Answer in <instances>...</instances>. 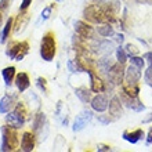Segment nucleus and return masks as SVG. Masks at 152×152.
<instances>
[{
	"label": "nucleus",
	"mask_w": 152,
	"mask_h": 152,
	"mask_svg": "<svg viewBox=\"0 0 152 152\" xmlns=\"http://www.w3.org/2000/svg\"><path fill=\"white\" fill-rule=\"evenodd\" d=\"M116 7L111 4H91L84 10V17L86 20L94 24H104V22H111L113 21Z\"/></svg>",
	"instance_id": "1"
},
{
	"label": "nucleus",
	"mask_w": 152,
	"mask_h": 152,
	"mask_svg": "<svg viewBox=\"0 0 152 152\" xmlns=\"http://www.w3.org/2000/svg\"><path fill=\"white\" fill-rule=\"evenodd\" d=\"M17 147H18V134L15 132V127L3 126L1 127V147H0V149L3 152L14 151Z\"/></svg>",
	"instance_id": "2"
},
{
	"label": "nucleus",
	"mask_w": 152,
	"mask_h": 152,
	"mask_svg": "<svg viewBox=\"0 0 152 152\" xmlns=\"http://www.w3.org/2000/svg\"><path fill=\"white\" fill-rule=\"evenodd\" d=\"M40 56L46 61H51L56 56V39L53 33H46L40 44Z\"/></svg>",
	"instance_id": "3"
},
{
	"label": "nucleus",
	"mask_w": 152,
	"mask_h": 152,
	"mask_svg": "<svg viewBox=\"0 0 152 152\" xmlns=\"http://www.w3.org/2000/svg\"><path fill=\"white\" fill-rule=\"evenodd\" d=\"M25 113H26L25 107L22 104H18L14 112L8 113V115L6 116V122H7L11 127L18 129L25 123Z\"/></svg>",
	"instance_id": "4"
},
{
	"label": "nucleus",
	"mask_w": 152,
	"mask_h": 152,
	"mask_svg": "<svg viewBox=\"0 0 152 152\" xmlns=\"http://www.w3.org/2000/svg\"><path fill=\"white\" fill-rule=\"evenodd\" d=\"M28 51H29L28 42H21V43H15V44H12L11 47H8L6 54H7L10 58H12V60L21 61L28 54Z\"/></svg>",
	"instance_id": "5"
},
{
	"label": "nucleus",
	"mask_w": 152,
	"mask_h": 152,
	"mask_svg": "<svg viewBox=\"0 0 152 152\" xmlns=\"http://www.w3.org/2000/svg\"><path fill=\"white\" fill-rule=\"evenodd\" d=\"M141 77V69L138 66H136L134 64H132L126 71L124 75V84L127 86H138V80Z\"/></svg>",
	"instance_id": "6"
},
{
	"label": "nucleus",
	"mask_w": 152,
	"mask_h": 152,
	"mask_svg": "<svg viewBox=\"0 0 152 152\" xmlns=\"http://www.w3.org/2000/svg\"><path fill=\"white\" fill-rule=\"evenodd\" d=\"M120 98H122V101H123V104L127 107V108L133 109V111H142V109L145 108L144 105L141 104V101L138 100V97H132L129 96V94H126V93L122 91V94H120Z\"/></svg>",
	"instance_id": "7"
},
{
	"label": "nucleus",
	"mask_w": 152,
	"mask_h": 152,
	"mask_svg": "<svg viewBox=\"0 0 152 152\" xmlns=\"http://www.w3.org/2000/svg\"><path fill=\"white\" fill-rule=\"evenodd\" d=\"M91 118H93L91 111H88V109L82 111L80 115L77 116L76 120H75V124H73V132H80V130H83V129L87 126L88 122L91 120Z\"/></svg>",
	"instance_id": "8"
},
{
	"label": "nucleus",
	"mask_w": 152,
	"mask_h": 152,
	"mask_svg": "<svg viewBox=\"0 0 152 152\" xmlns=\"http://www.w3.org/2000/svg\"><path fill=\"white\" fill-rule=\"evenodd\" d=\"M75 31L82 39H91V37L94 36V29H93V26L87 25L86 22H83V21L75 22Z\"/></svg>",
	"instance_id": "9"
},
{
	"label": "nucleus",
	"mask_w": 152,
	"mask_h": 152,
	"mask_svg": "<svg viewBox=\"0 0 152 152\" xmlns=\"http://www.w3.org/2000/svg\"><path fill=\"white\" fill-rule=\"evenodd\" d=\"M35 148V134L31 132H25L21 138V149L25 152L33 151Z\"/></svg>",
	"instance_id": "10"
},
{
	"label": "nucleus",
	"mask_w": 152,
	"mask_h": 152,
	"mask_svg": "<svg viewBox=\"0 0 152 152\" xmlns=\"http://www.w3.org/2000/svg\"><path fill=\"white\" fill-rule=\"evenodd\" d=\"M91 107L97 112H104L105 109L108 108V100H107V97L102 96V94H98L94 98H91Z\"/></svg>",
	"instance_id": "11"
},
{
	"label": "nucleus",
	"mask_w": 152,
	"mask_h": 152,
	"mask_svg": "<svg viewBox=\"0 0 152 152\" xmlns=\"http://www.w3.org/2000/svg\"><path fill=\"white\" fill-rule=\"evenodd\" d=\"M122 65L120 62H118L116 65L109 68V77L115 84H120L122 83V77H123V72H122Z\"/></svg>",
	"instance_id": "12"
},
{
	"label": "nucleus",
	"mask_w": 152,
	"mask_h": 152,
	"mask_svg": "<svg viewBox=\"0 0 152 152\" xmlns=\"http://www.w3.org/2000/svg\"><path fill=\"white\" fill-rule=\"evenodd\" d=\"M15 84H17V88L20 90L21 93L25 91L26 88L31 86V82H29V76L26 75L25 72H21L17 75L15 77Z\"/></svg>",
	"instance_id": "13"
},
{
	"label": "nucleus",
	"mask_w": 152,
	"mask_h": 152,
	"mask_svg": "<svg viewBox=\"0 0 152 152\" xmlns=\"http://www.w3.org/2000/svg\"><path fill=\"white\" fill-rule=\"evenodd\" d=\"M86 72H88L90 79H91V90H93V91H94V93H102V91H104V90H105L104 82H102L98 76L94 75L91 71H86Z\"/></svg>",
	"instance_id": "14"
},
{
	"label": "nucleus",
	"mask_w": 152,
	"mask_h": 152,
	"mask_svg": "<svg viewBox=\"0 0 152 152\" xmlns=\"http://www.w3.org/2000/svg\"><path fill=\"white\" fill-rule=\"evenodd\" d=\"M142 137H144V132H142L141 129H137L134 132H124L123 133V138L126 141H129V142H132V144L138 142Z\"/></svg>",
	"instance_id": "15"
},
{
	"label": "nucleus",
	"mask_w": 152,
	"mask_h": 152,
	"mask_svg": "<svg viewBox=\"0 0 152 152\" xmlns=\"http://www.w3.org/2000/svg\"><path fill=\"white\" fill-rule=\"evenodd\" d=\"M109 115H112L115 119L122 116V107H120V102L118 97H113L112 101L109 102Z\"/></svg>",
	"instance_id": "16"
},
{
	"label": "nucleus",
	"mask_w": 152,
	"mask_h": 152,
	"mask_svg": "<svg viewBox=\"0 0 152 152\" xmlns=\"http://www.w3.org/2000/svg\"><path fill=\"white\" fill-rule=\"evenodd\" d=\"M12 102H14V97L11 96H4L0 101V113H6L10 111V108L12 107Z\"/></svg>",
	"instance_id": "17"
},
{
	"label": "nucleus",
	"mask_w": 152,
	"mask_h": 152,
	"mask_svg": "<svg viewBox=\"0 0 152 152\" xmlns=\"http://www.w3.org/2000/svg\"><path fill=\"white\" fill-rule=\"evenodd\" d=\"M1 75H3V79L6 82L7 86L12 83V79H14V76H15V68L14 66H7V68H4L1 71Z\"/></svg>",
	"instance_id": "18"
},
{
	"label": "nucleus",
	"mask_w": 152,
	"mask_h": 152,
	"mask_svg": "<svg viewBox=\"0 0 152 152\" xmlns=\"http://www.w3.org/2000/svg\"><path fill=\"white\" fill-rule=\"evenodd\" d=\"M11 29H12V18H8L6 25H4V28H3V32L0 35V43H6V40L8 39V36H10Z\"/></svg>",
	"instance_id": "19"
},
{
	"label": "nucleus",
	"mask_w": 152,
	"mask_h": 152,
	"mask_svg": "<svg viewBox=\"0 0 152 152\" xmlns=\"http://www.w3.org/2000/svg\"><path fill=\"white\" fill-rule=\"evenodd\" d=\"M97 32L100 33L101 36H104V37H109V36H113V35H115L113 28L109 24L102 25V26H98V28H97Z\"/></svg>",
	"instance_id": "20"
},
{
	"label": "nucleus",
	"mask_w": 152,
	"mask_h": 152,
	"mask_svg": "<svg viewBox=\"0 0 152 152\" xmlns=\"http://www.w3.org/2000/svg\"><path fill=\"white\" fill-rule=\"evenodd\" d=\"M76 96L79 97L83 102H90L91 101V94H90L87 88H77L76 90Z\"/></svg>",
	"instance_id": "21"
},
{
	"label": "nucleus",
	"mask_w": 152,
	"mask_h": 152,
	"mask_svg": "<svg viewBox=\"0 0 152 152\" xmlns=\"http://www.w3.org/2000/svg\"><path fill=\"white\" fill-rule=\"evenodd\" d=\"M44 120H46L44 113H37V116L35 118V122H33V130H35V132H39L40 129L43 127Z\"/></svg>",
	"instance_id": "22"
},
{
	"label": "nucleus",
	"mask_w": 152,
	"mask_h": 152,
	"mask_svg": "<svg viewBox=\"0 0 152 152\" xmlns=\"http://www.w3.org/2000/svg\"><path fill=\"white\" fill-rule=\"evenodd\" d=\"M116 58H118V62H120V64H124V61L127 60V53L120 46L116 48Z\"/></svg>",
	"instance_id": "23"
},
{
	"label": "nucleus",
	"mask_w": 152,
	"mask_h": 152,
	"mask_svg": "<svg viewBox=\"0 0 152 152\" xmlns=\"http://www.w3.org/2000/svg\"><path fill=\"white\" fill-rule=\"evenodd\" d=\"M68 69L71 72H84V69L79 64L73 62V61H68Z\"/></svg>",
	"instance_id": "24"
},
{
	"label": "nucleus",
	"mask_w": 152,
	"mask_h": 152,
	"mask_svg": "<svg viewBox=\"0 0 152 152\" xmlns=\"http://www.w3.org/2000/svg\"><path fill=\"white\" fill-rule=\"evenodd\" d=\"M26 21H28V12H25L24 20H22V21H21V18H18V20H17V26H15V32L17 33L24 29V25L26 24Z\"/></svg>",
	"instance_id": "25"
},
{
	"label": "nucleus",
	"mask_w": 152,
	"mask_h": 152,
	"mask_svg": "<svg viewBox=\"0 0 152 152\" xmlns=\"http://www.w3.org/2000/svg\"><path fill=\"white\" fill-rule=\"evenodd\" d=\"M130 61H132V64H134V65H136V66H138V68H140V69H142V68H144V64H145V62H144V60H142L141 57L133 56V57H132V60H130Z\"/></svg>",
	"instance_id": "26"
},
{
	"label": "nucleus",
	"mask_w": 152,
	"mask_h": 152,
	"mask_svg": "<svg viewBox=\"0 0 152 152\" xmlns=\"http://www.w3.org/2000/svg\"><path fill=\"white\" fill-rule=\"evenodd\" d=\"M145 82L149 84V86H152V65H149V68L145 71Z\"/></svg>",
	"instance_id": "27"
},
{
	"label": "nucleus",
	"mask_w": 152,
	"mask_h": 152,
	"mask_svg": "<svg viewBox=\"0 0 152 152\" xmlns=\"http://www.w3.org/2000/svg\"><path fill=\"white\" fill-rule=\"evenodd\" d=\"M51 10H53L51 6H48V7L44 8L43 12H42V18H43V20H48V18H50V14H51Z\"/></svg>",
	"instance_id": "28"
},
{
	"label": "nucleus",
	"mask_w": 152,
	"mask_h": 152,
	"mask_svg": "<svg viewBox=\"0 0 152 152\" xmlns=\"http://www.w3.org/2000/svg\"><path fill=\"white\" fill-rule=\"evenodd\" d=\"M10 3H11V0H0V10L6 11L10 7Z\"/></svg>",
	"instance_id": "29"
},
{
	"label": "nucleus",
	"mask_w": 152,
	"mask_h": 152,
	"mask_svg": "<svg viewBox=\"0 0 152 152\" xmlns=\"http://www.w3.org/2000/svg\"><path fill=\"white\" fill-rule=\"evenodd\" d=\"M126 53H127V54H130L132 57L137 54V51L134 50V47H133L132 44H127V46H126Z\"/></svg>",
	"instance_id": "30"
},
{
	"label": "nucleus",
	"mask_w": 152,
	"mask_h": 152,
	"mask_svg": "<svg viewBox=\"0 0 152 152\" xmlns=\"http://www.w3.org/2000/svg\"><path fill=\"white\" fill-rule=\"evenodd\" d=\"M37 86H39L43 91H46V79H43V77H39L37 79Z\"/></svg>",
	"instance_id": "31"
},
{
	"label": "nucleus",
	"mask_w": 152,
	"mask_h": 152,
	"mask_svg": "<svg viewBox=\"0 0 152 152\" xmlns=\"http://www.w3.org/2000/svg\"><path fill=\"white\" fill-rule=\"evenodd\" d=\"M31 4H32V0H22V4H21L20 10H26Z\"/></svg>",
	"instance_id": "32"
},
{
	"label": "nucleus",
	"mask_w": 152,
	"mask_h": 152,
	"mask_svg": "<svg viewBox=\"0 0 152 152\" xmlns=\"http://www.w3.org/2000/svg\"><path fill=\"white\" fill-rule=\"evenodd\" d=\"M98 120H100V122H102V123H105V124H108L109 122H111V119H107V118H104L102 115L98 116Z\"/></svg>",
	"instance_id": "33"
},
{
	"label": "nucleus",
	"mask_w": 152,
	"mask_h": 152,
	"mask_svg": "<svg viewBox=\"0 0 152 152\" xmlns=\"http://www.w3.org/2000/svg\"><path fill=\"white\" fill-rule=\"evenodd\" d=\"M144 58L145 60H148L149 65H152V53H147V54L144 56Z\"/></svg>",
	"instance_id": "34"
},
{
	"label": "nucleus",
	"mask_w": 152,
	"mask_h": 152,
	"mask_svg": "<svg viewBox=\"0 0 152 152\" xmlns=\"http://www.w3.org/2000/svg\"><path fill=\"white\" fill-rule=\"evenodd\" d=\"M98 151H109L111 149V147H108V145H98Z\"/></svg>",
	"instance_id": "35"
},
{
	"label": "nucleus",
	"mask_w": 152,
	"mask_h": 152,
	"mask_svg": "<svg viewBox=\"0 0 152 152\" xmlns=\"http://www.w3.org/2000/svg\"><path fill=\"white\" fill-rule=\"evenodd\" d=\"M147 142L152 145V129L149 130V133H148V137H147Z\"/></svg>",
	"instance_id": "36"
},
{
	"label": "nucleus",
	"mask_w": 152,
	"mask_h": 152,
	"mask_svg": "<svg viewBox=\"0 0 152 152\" xmlns=\"http://www.w3.org/2000/svg\"><path fill=\"white\" fill-rule=\"evenodd\" d=\"M145 122H147V123H149V122H152V113H151V116H149L148 119H145Z\"/></svg>",
	"instance_id": "37"
},
{
	"label": "nucleus",
	"mask_w": 152,
	"mask_h": 152,
	"mask_svg": "<svg viewBox=\"0 0 152 152\" xmlns=\"http://www.w3.org/2000/svg\"><path fill=\"white\" fill-rule=\"evenodd\" d=\"M56 1H62V0H56Z\"/></svg>",
	"instance_id": "38"
},
{
	"label": "nucleus",
	"mask_w": 152,
	"mask_h": 152,
	"mask_svg": "<svg viewBox=\"0 0 152 152\" xmlns=\"http://www.w3.org/2000/svg\"><path fill=\"white\" fill-rule=\"evenodd\" d=\"M94 1H98V0H94Z\"/></svg>",
	"instance_id": "39"
}]
</instances>
